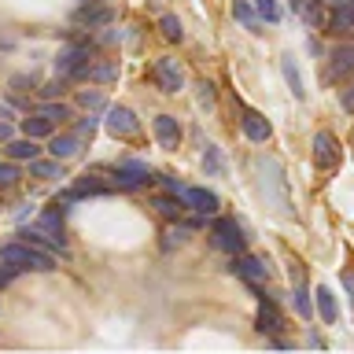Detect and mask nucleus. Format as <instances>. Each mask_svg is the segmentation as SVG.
Listing matches in <instances>:
<instances>
[{"mask_svg":"<svg viewBox=\"0 0 354 354\" xmlns=\"http://www.w3.org/2000/svg\"><path fill=\"white\" fill-rule=\"evenodd\" d=\"M254 325H259V332H266V336H277V332L284 328V317H281V310H277L273 299H266V295H262V303H259V317H254Z\"/></svg>","mask_w":354,"mask_h":354,"instance_id":"nucleus-15","label":"nucleus"},{"mask_svg":"<svg viewBox=\"0 0 354 354\" xmlns=\"http://www.w3.org/2000/svg\"><path fill=\"white\" fill-rule=\"evenodd\" d=\"M339 107L347 111V115H354V82H351V85L339 93Z\"/></svg>","mask_w":354,"mask_h":354,"instance_id":"nucleus-34","label":"nucleus"},{"mask_svg":"<svg viewBox=\"0 0 354 354\" xmlns=\"http://www.w3.org/2000/svg\"><path fill=\"white\" fill-rule=\"evenodd\" d=\"M343 288L351 292V303H354V273H343Z\"/></svg>","mask_w":354,"mask_h":354,"instance_id":"nucleus-40","label":"nucleus"},{"mask_svg":"<svg viewBox=\"0 0 354 354\" xmlns=\"http://www.w3.org/2000/svg\"><path fill=\"white\" fill-rule=\"evenodd\" d=\"M41 115L48 118L52 126H63V122L71 118V107H66V104H44V107H41Z\"/></svg>","mask_w":354,"mask_h":354,"instance_id":"nucleus-29","label":"nucleus"},{"mask_svg":"<svg viewBox=\"0 0 354 354\" xmlns=\"http://www.w3.org/2000/svg\"><path fill=\"white\" fill-rule=\"evenodd\" d=\"M37 151H41V148H37V144H33L30 137L8 140V155H11V159H30V162H33V159H37Z\"/></svg>","mask_w":354,"mask_h":354,"instance_id":"nucleus-22","label":"nucleus"},{"mask_svg":"<svg viewBox=\"0 0 354 354\" xmlns=\"http://www.w3.org/2000/svg\"><path fill=\"white\" fill-rule=\"evenodd\" d=\"M0 262L11 266V270H37V273L55 270L52 254L41 251V248H33V243H26V240H8V243H0Z\"/></svg>","mask_w":354,"mask_h":354,"instance_id":"nucleus-1","label":"nucleus"},{"mask_svg":"<svg viewBox=\"0 0 354 354\" xmlns=\"http://www.w3.org/2000/svg\"><path fill=\"white\" fill-rule=\"evenodd\" d=\"M151 82L159 85L162 93H181V88H185V71H181V63L170 59V55L155 59V63H151Z\"/></svg>","mask_w":354,"mask_h":354,"instance_id":"nucleus-5","label":"nucleus"},{"mask_svg":"<svg viewBox=\"0 0 354 354\" xmlns=\"http://www.w3.org/2000/svg\"><path fill=\"white\" fill-rule=\"evenodd\" d=\"M159 30H162L166 41H181V37H185V30H181V22H177V15H162V19H159Z\"/></svg>","mask_w":354,"mask_h":354,"instance_id":"nucleus-28","label":"nucleus"},{"mask_svg":"<svg viewBox=\"0 0 354 354\" xmlns=\"http://www.w3.org/2000/svg\"><path fill=\"white\" fill-rule=\"evenodd\" d=\"M181 199H185V203L192 207V210H199V214H214V210L221 207V203H218V196H214V192H207V188H188V185H185Z\"/></svg>","mask_w":354,"mask_h":354,"instance_id":"nucleus-17","label":"nucleus"},{"mask_svg":"<svg viewBox=\"0 0 354 354\" xmlns=\"http://www.w3.org/2000/svg\"><path fill=\"white\" fill-rule=\"evenodd\" d=\"M85 77H93V82H115V77H118V63H93V66H88V74Z\"/></svg>","mask_w":354,"mask_h":354,"instance_id":"nucleus-27","label":"nucleus"},{"mask_svg":"<svg viewBox=\"0 0 354 354\" xmlns=\"http://www.w3.org/2000/svg\"><path fill=\"white\" fill-rule=\"evenodd\" d=\"M93 129H96V118H82V122H77V129H74V133L85 140V137H93Z\"/></svg>","mask_w":354,"mask_h":354,"instance_id":"nucleus-36","label":"nucleus"},{"mask_svg":"<svg viewBox=\"0 0 354 354\" xmlns=\"http://www.w3.org/2000/svg\"><path fill=\"white\" fill-rule=\"evenodd\" d=\"M11 281H15V270H11V266H0V288H8Z\"/></svg>","mask_w":354,"mask_h":354,"instance_id":"nucleus-37","label":"nucleus"},{"mask_svg":"<svg viewBox=\"0 0 354 354\" xmlns=\"http://www.w3.org/2000/svg\"><path fill=\"white\" fill-rule=\"evenodd\" d=\"M314 306H317V314L325 325H336V317H339V306H336V292H332L328 284H317L314 288Z\"/></svg>","mask_w":354,"mask_h":354,"instance_id":"nucleus-16","label":"nucleus"},{"mask_svg":"<svg viewBox=\"0 0 354 354\" xmlns=\"http://www.w3.org/2000/svg\"><path fill=\"white\" fill-rule=\"evenodd\" d=\"M210 240H214L218 251H229V254H243V248H248V236L236 225V218H218L210 225Z\"/></svg>","mask_w":354,"mask_h":354,"instance_id":"nucleus-2","label":"nucleus"},{"mask_svg":"<svg viewBox=\"0 0 354 354\" xmlns=\"http://www.w3.org/2000/svg\"><path fill=\"white\" fill-rule=\"evenodd\" d=\"M19 166L15 162H0V188H15L19 185Z\"/></svg>","mask_w":354,"mask_h":354,"instance_id":"nucleus-31","label":"nucleus"},{"mask_svg":"<svg viewBox=\"0 0 354 354\" xmlns=\"http://www.w3.org/2000/svg\"><path fill=\"white\" fill-rule=\"evenodd\" d=\"M292 299H295V314H299V317H310V314H314L310 295H306V270H303V262H292Z\"/></svg>","mask_w":354,"mask_h":354,"instance_id":"nucleus-13","label":"nucleus"},{"mask_svg":"<svg viewBox=\"0 0 354 354\" xmlns=\"http://www.w3.org/2000/svg\"><path fill=\"white\" fill-rule=\"evenodd\" d=\"M281 71H284V82L292 85L295 100H303V96H306V88H303V77H299V71H295V59H292V55H284V59H281Z\"/></svg>","mask_w":354,"mask_h":354,"instance_id":"nucleus-21","label":"nucleus"},{"mask_svg":"<svg viewBox=\"0 0 354 354\" xmlns=\"http://www.w3.org/2000/svg\"><path fill=\"white\" fill-rule=\"evenodd\" d=\"M207 166H210V170H218V151L214 148H207V159H203Z\"/></svg>","mask_w":354,"mask_h":354,"instance_id":"nucleus-39","label":"nucleus"},{"mask_svg":"<svg viewBox=\"0 0 354 354\" xmlns=\"http://www.w3.org/2000/svg\"><path fill=\"white\" fill-rule=\"evenodd\" d=\"M314 166L317 170H336L339 166V140L328 129H321L314 137Z\"/></svg>","mask_w":354,"mask_h":354,"instance_id":"nucleus-6","label":"nucleus"},{"mask_svg":"<svg viewBox=\"0 0 354 354\" xmlns=\"http://www.w3.org/2000/svg\"><path fill=\"white\" fill-rule=\"evenodd\" d=\"M22 133L30 140H41V137H52V122L44 115H33V118H22Z\"/></svg>","mask_w":354,"mask_h":354,"instance_id":"nucleus-20","label":"nucleus"},{"mask_svg":"<svg viewBox=\"0 0 354 354\" xmlns=\"http://www.w3.org/2000/svg\"><path fill=\"white\" fill-rule=\"evenodd\" d=\"M107 129H111V137L129 140V137L140 133V122H137V115H133L129 107H111L107 111Z\"/></svg>","mask_w":354,"mask_h":354,"instance_id":"nucleus-9","label":"nucleus"},{"mask_svg":"<svg viewBox=\"0 0 354 354\" xmlns=\"http://www.w3.org/2000/svg\"><path fill=\"white\" fill-rule=\"evenodd\" d=\"M77 148H82V137L77 133H55L52 144H48V151H52V159H71V155H77Z\"/></svg>","mask_w":354,"mask_h":354,"instance_id":"nucleus-18","label":"nucleus"},{"mask_svg":"<svg viewBox=\"0 0 354 354\" xmlns=\"http://www.w3.org/2000/svg\"><path fill=\"white\" fill-rule=\"evenodd\" d=\"M343 77H354V44H339L332 48V55L321 66V82L325 85H339Z\"/></svg>","mask_w":354,"mask_h":354,"instance_id":"nucleus-3","label":"nucleus"},{"mask_svg":"<svg viewBox=\"0 0 354 354\" xmlns=\"http://www.w3.org/2000/svg\"><path fill=\"white\" fill-rule=\"evenodd\" d=\"M30 174L33 177H63V166H59V159H33Z\"/></svg>","mask_w":354,"mask_h":354,"instance_id":"nucleus-25","label":"nucleus"},{"mask_svg":"<svg viewBox=\"0 0 354 354\" xmlns=\"http://www.w3.org/2000/svg\"><path fill=\"white\" fill-rule=\"evenodd\" d=\"M148 181H151L148 162L126 159V162H118V166H115V185H118V188H140V185H148Z\"/></svg>","mask_w":354,"mask_h":354,"instance_id":"nucleus-7","label":"nucleus"},{"mask_svg":"<svg viewBox=\"0 0 354 354\" xmlns=\"http://www.w3.org/2000/svg\"><path fill=\"white\" fill-rule=\"evenodd\" d=\"M185 207H188L185 199H170V196H159V199H155V210H159L162 218H174V221L185 214Z\"/></svg>","mask_w":354,"mask_h":354,"instance_id":"nucleus-23","label":"nucleus"},{"mask_svg":"<svg viewBox=\"0 0 354 354\" xmlns=\"http://www.w3.org/2000/svg\"><path fill=\"white\" fill-rule=\"evenodd\" d=\"M232 15H236L240 22H243V26H248L251 33H259V22H254V11L248 8V4H243V0H236V4H232Z\"/></svg>","mask_w":354,"mask_h":354,"instance_id":"nucleus-30","label":"nucleus"},{"mask_svg":"<svg viewBox=\"0 0 354 354\" xmlns=\"http://www.w3.org/2000/svg\"><path fill=\"white\" fill-rule=\"evenodd\" d=\"M93 59H88V44H66V48L55 55V74L59 77H85Z\"/></svg>","mask_w":354,"mask_h":354,"instance_id":"nucleus-4","label":"nucleus"},{"mask_svg":"<svg viewBox=\"0 0 354 354\" xmlns=\"http://www.w3.org/2000/svg\"><path fill=\"white\" fill-rule=\"evenodd\" d=\"M74 196H100V192H107L104 185L96 181V174H85V177H77V185L71 188Z\"/></svg>","mask_w":354,"mask_h":354,"instance_id":"nucleus-26","label":"nucleus"},{"mask_svg":"<svg viewBox=\"0 0 354 354\" xmlns=\"http://www.w3.org/2000/svg\"><path fill=\"white\" fill-rule=\"evenodd\" d=\"M37 229L48 232V236H59L63 240V218H59V210H44V214L37 218Z\"/></svg>","mask_w":354,"mask_h":354,"instance_id":"nucleus-24","label":"nucleus"},{"mask_svg":"<svg viewBox=\"0 0 354 354\" xmlns=\"http://www.w3.org/2000/svg\"><path fill=\"white\" fill-rule=\"evenodd\" d=\"M328 8V33L354 30V0H325Z\"/></svg>","mask_w":354,"mask_h":354,"instance_id":"nucleus-10","label":"nucleus"},{"mask_svg":"<svg viewBox=\"0 0 354 354\" xmlns=\"http://www.w3.org/2000/svg\"><path fill=\"white\" fill-rule=\"evenodd\" d=\"M232 273H236L240 281H248V284L270 281V266H266L262 259H254V254H232Z\"/></svg>","mask_w":354,"mask_h":354,"instance_id":"nucleus-8","label":"nucleus"},{"mask_svg":"<svg viewBox=\"0 0 354 354\" xmlns=\"http://www.w3.org/2000/svg\"><path fill=\"white\" fill-rule=\"evenodd\" d=\"M199 104H214V85H210V82H199Z\"/></svg>","mask_w":354,"mask_h":354,"instance_id":"nucleus-35","label":"nucleus"},{"mask_svg":"<svg viewBox=\"0 0 354 354\" xmlns=\"http://www.w3.org/2000/svg\"><path fill=\"white\" fill-rule=\"evenodd\" d=\"M151 129H155V137H159V144L166 151H177V144H181V122L174 115H159L151 122Z\"/></svg>","mask_w":354,"mask_h":354,"instance_id":"nucleus-14","label":"nucleus"},{"mask_svg":"<svg viewBox=\"0 0 354 354\" xmlns=\"http://www.w3.org/2000/svg\"><path fill=\"white\" fill-rule=\"evenodd\" d=\"M111 19H115V15H111V8H82V11H77V22H82V26H88V30L107 26Z\"/></svg>","mask_w":354,"mask_h":354,"instance_id":"nucleus-19","label":"nucleus"},{"mask_svg":"<svg viewBox=\"0 0 354 354\" xmlns=\"http://www.w3.org/2000/svg\"><path fill=\"white\" fill-rule=\"evenodd\" d=\"M240 129H243V137L254 140V144H266L270 133H273V126L266 122V115H259V111H251V107L240 111Z\"/></svg>","mask_w":354,"mask_h":354,"instance_id":"nucleus-11","label":"nucleus"},{"mask_svg":"<svg viewBox=\"0 0 354 354\" xmlns=\"http://www.w3.org/2000/svg\"><path fill=\"white\" fill-rule=\"evenodd\" d=\"M292 11L306 22V26H314V30L328 26V8H325V0H292Z\"/></svg>","mask_w":354,"mask_h":354,"instance_id":"nucleus-12","label":"nucleus"},{"mask_svg":"<svg viewBox=\"0 0 354 354\" xmlns=\"http://www.w3.org/2000/svg\"><path fill=\"white\" fill-rule=\"evenodd\" d=\"M77 104H82L85 111H100V107H104V96H100V93H88V88H85V93H77Z\"/></svg>","mask_w":354,"mask_h":354,"instance_id":"nucleus-33","label":"nucleus"},{"mask_svg":"<svg viewBox=\"0 0 354 354\" xmlns=\"http://www.w3.org/2000/svg\"><path fill=\"white\" fill-rule=\"evenodd\" d=\"M11 137V126H8V122H0V140H8Z\"/></svg>","mask_w":354,"mask_h":354,"instance_id":"nucleus-41","label":"nucleus"},{"mask_svg":"<svg viewBox=\"0 0 354 354\" xmlns=\"http://www.w3.org/2000/svg\"><path fill=\"white\" fill-rule=\"evenodd\" d=\"M254 11H259L266 22H277V19H281V8H277V0H254Z\"/></svg>","mask_w":354,"mask_h":354,"instance_id":"nucleus-32","label":"nucleus"},{"mask_svg":"<svg viewBox=\"0 0 354 354\" xmlns=\"http://www.w3.org/2000/svg\"><path fill=\"white\" fill-rule=\"evenodd\" d=\"M41 93H44V96H59V93H63V82L55 77V82H48V85L41 88Z\"/></svg>","mask_w":354,"mask_h":354,"instance_id":"nucleus-38","label":"nucleus"}]
</instances>
